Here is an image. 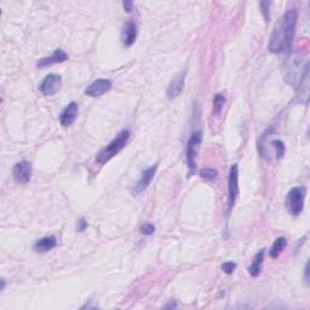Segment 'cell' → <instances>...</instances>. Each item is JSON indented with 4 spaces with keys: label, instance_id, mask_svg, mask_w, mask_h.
<instances>
[{
    "label": "cell",
    "instance_id": "6da1fadb",
    "mask_svg": "<svg viewBox=\"0 0 310 310\" xmlns=\"http://www.w3.org/2000/svg\"><path fill=\"white\" fill-rule=\"evenodd\" d=\"M298 11L297 9H288L278 20L269 39L268 49L272 54H285L290 52L296 33Z\"/></svg>",
    "mask_w": 310,
    "mask_h": 310
},
{
    "label": "cell",
    "instance_id": "7a4b0ae2",
    "mask_svg": "<svg viewBox=\"0 0 310 310\" xmlns=\"http://www.w3.org/2000/svg\"><path fill=\"white\" fill-rule=\"evenodd\" d=\"M309 73V61L305 55L293 54L285 61L284 76L285 82L292 86H298L302 79Z\"/></svg>",
    "mask_w": 310,
    "mask_h": 310
},
{
    "label": "cell",
    "instance_id": "3957f363",
    "mask_svg": "<svg viewBox=\"0 0 310 310\" xmlns=\"http://www.w3.org/2000/svg\"><path fill=\"white\" fill-rule=\"evenodd\" d=\"M130 136H131V133H130L129 130H122L109 144L105 145L103 149H101L100 153L96 155V161H97L98 164H101V165H103L107 161H109L111 158H114L117 154H119L120 151L125 148V145L128 144Z\"/></svg>",
    "mask_w": 310,
    "mask_h": 310
},
{
    "label": "cell",
    "instance_id": "277c9868",
    "mask_svg": "<svg viewBox=\"0 0 310 310\" xmlns=\"http://www.w3.org/2000/svg\"><path fill=\"white\" fill-rule=\"evenodd\" d=\"M305 200V188L294 187L288 191L285 199V206L287 212L292 216H299L304 209Z\"/></svg>",
    "mask_w": 310,
    "mask_h": 310
},
{
    "label": "cell",
    "instance_id": "5b68a950",
    "mask_svg": "<svg viewBox=\"0 0 310 310\" xmlns=\"http://www.w3.org/2000/svg\"><path fill=\"white\" fill-rule=\"evenodd\" d=\"M203 143V132L194 131L190 135L187 143V165L189 169V173H194L197 170V158L199 154L200 145Z\"/></svg>",
    "mask_w": 310,
    "mask_h": 310
},
{
    "label": "cell",
    "instance_id": "8992f818",
    "mask_svg": "<svg viewBox=\"0 0 310 310\" xmlns=\"http://www.w3.org/2000/svg\"><path fill=\"white\" fill-rule=\"evenodd\" d=\"M239 191H240V189H239V166L234 164L230 167L228 178V212H230L234 207Z\"/></svg>",
    "mask_w": 310,
    "mask_h": 310
},
{
    "label": "cell",
    "instance_id": "52a82bcc",
    "mask_svg": "<svg viewBox=\"0 0 310 310\" xmlns=\"http://www.w3.org/2000/svg\"><path fill=\"white\" fill-rule=\"evenodd\" d=\"M62 79L57 74H49L44 78L39 85V90L43 95L54 96L61 90Z\"/></svg>",
    "mask_w": 310,
    "mask_h": 310
},
{
    "label": "cell",
    "instance_id": "ba28073f",
    "mask_svg": "<svg viewBox=\"0 0 310 310\" xmlns=\"http://www.w3.org/2000/svg\"><path fill=\"white\" fill-rule=\"evenodd\" d=\"M157 170H158V164H154L153 166L148 167L147 170H144V171L142 172L141 178H139L138 181L133 184V187L131 189V193L133 195H137V194H141L142 191H144L145 189L148 188V185L150 184V182L153 181Z\"/></svg>",
    "mask_w": 310,
    "mask_h": 310
},
{
    "label": "cell",
    "instance_id": "9c48e42d",
    "mask_svg": "<svg viewBox=\"0 0 310 310\" xmlns=\"http://www.w3.org/2000/svg\"><path fill=\"white\" fill-rule=\"evenodd\" d=\"M15 181L20 184H27L32 178V165L28 161H21L14 166L12 170Z\"/></svg>",
    "mask_w": 310,
    "mask_h": 310
},
{
    "label": "cell",
    "instance_id": "30bf717a",
    "mask_svg": "<svg viewBox=\"0 0 310 310\" xmlns=\"http://www.w3.org/2000/svg\"><path fill=\"white\" fill-rule=\"evenodd\" d=\"M138 35V29H137V24H136L133 21L129 20L124 23L123 29H122V43L124 46L126 48H130L135 44L136 39H137Z\"/></svg>",
    "mask_w": 310,
    "mask_h": 310
},
{
    "label": "cell",
    "instance_id": "8fae6325",
    "mask_svg": "<svg viewBox=\"0 0 310 310\" xmlns=\"http://www.w3.org/2000/svg\"><path fill=\"white\" fill-rule=\"evenodd\" d=\"M110 88H111L110 80L98 79L86 88L85 95L89 96V97L97 98V97H101L102 95H104L105 92L109 91Z\"/></svg>",
    "mask_w": 310,
    "mask_h": 310
},
{
    "label": "cell",
    "instance_id": "7c38bea8",
    "mask_svg": "<svg viewBox=\"0 0 310 310\" xmlns=\"http://www.w3.org/2000/svg\"><path fill=\"white\" fill-rule=\"evenodd\" d=\"M184 84H185V72L178 73L177 75L172 79V82L170 83L169 88H167V97L170 100H173V98L178 97L181 95V92L184 89Z\"/></svg>",
    "mask_w": 310,
    "mask_h": 310
},
{
    "label": "cell",
    "instance_id": "4fadbf2b",
    "mask_svg": "<svg viewBox=\"0 0 310 310\" xmlns=\"http://www.w3.org/2000/svg\"><path fill=\"white\" fill-rule=\"evenodd\" d=\"M78 115V104L75 102H72L64 108L63 111L61 113L60 115V124L63 128H68L72 124L75 122Z\"/></svg>",
    "mask_w": 310,
    "mask_h": 310
},
{
    "label": "cell",
    "instance_id": "5bb4252c",
    "mask_svg": "<svg viewBox=\"0 0 310 310\" xmlns=\"http://www.w3.org/2000/svg\"><path fill=\"white\" fill-rule=\"evenodd\" d=\"M67 60H68V55L66 54V52H64L63 50H61V49H57V50L54 51V54H52L51 56H49V57H43L42 60L38 61L36 67L44 68V67L51 66V64L62 63V62H64Z\"/></svg>",
    "mask_w": 310,
    "mask_h": 310
},
{
    "label": "cell",
    "instance_id": "9a60e30c",
    "mask_svg": "<svg viewBox=\"0 0 310 310\" xmlns=\"http://www.w3.org/2000/svg\"><path fill=\"white\" fill-rule=\"evenodd\" d=\"M57 246V240L55 237H45L34 244V251L38 253H46Z\"/></svg>",
    "mask_w": 310,
    "mask_h": 310
},
{
    "label": "cell",
    "instance_id": "2e32d148",
    "mask_svg": "<svg viewBox=\"0 0 310 310\" xmlns=\"http://www.w3.org/2000/svg\"><path fill=\"white\" fill-rule=\"evenodd\" d=\"M297 98L300 103L308 104L309 102V73L303 78L302 82L297 86Z\"/></svg>",
    "mask_w": 310,
    "mask_h": 310
},
{
    "label": "cell",
    "instance_id": "e0dca14e",
    "mask_svg": "<svg viewBox=\"0 0 310 310\" xmlns=\"http://www.w3.org/2000/svg\"><path fill=\"white\" fill-rule=\"evenodd\" d=\"M263 259H264V250H260L256 253V256L253 257L252 263H251L249 266V274L251 277L257 278L260 274V272H262Z\"/></svg>",
    "mask_w": 310,
    "mask_h": 310
},
{
    "label": "cell",
    "instance_id": "ac0fdd59",
    "mask_svg": "<svg viewBox=\"0 0 310 310\" xmlns=\"http://www.w3.org/2000/svg\"><path fill=\"white\" fill-rule=\"evenodd\" d=\"M286 246H287L286 238H284V237L278 238L277 240L274 241V244H273V246L270 247L269 256H270L272 258H278V257L281 255V252L286 249Z\"/></svg>",
    "mask_w": 310,
    "mask_h": 310
},
{
    "label": "cell",
    "instance_id": "d6986e66",
    "mask_svg": "<svg viewBox=\"0 0 310 310\" xmlns=\"http://www.w3.org/2000/svg\"><path fill=\"white\" fill-rule=\"evenodd\" d=\"M225 103V98L222 94H217L213 97V113L219 114L223 109V105Z\"/></svg>",
    "mask_w": 310,
    "mask_h": 310
},
{
    "label": "cell",
    "instance_id": "ffe728a7",
    "mask_svg": "<svg viewBox=\"0 0 310 310\" xmlns=\"http://www.w3.org/2000/svg\"><path fill=\"white\" fill-rule=\"evenodd\" d=\"M200 176H201V178L212 182V181H216L217 177H218V172L213 169H204L200 171Z\"/></svg>",
    "mask_w": 310,
    "mask_h": 310
},
{
    "label": "cell",
    "instance_id": "44dd1931",
    "mask_svg": "<svg viewBox=\"0 0 310 310\" xmlns=\"http://www.w3.org/2000/svg\"><path fill=\"white\" fill-rule=\"evenodd\" d=\"M139 231H141V234L149 237V235H151L155 231V227L151 223H144V224H142L141 228H139Z\"/></svg>",
    "mask_w": 310,
    "mask_h": 310
},
{
    "label": "cell",
    "instance_id": "7402d4cb",
    "mask_svg": "<svg viewBox=\"0 0 310 310\" xmlns=\"http://www.w3.org/2000/svg\"><path fill=\"white\" fill-rule=\"evenodd\" d=\"M260 9H262V14L264 16L265 22H269V6L272 5L270 2H262L259 3Z\"/></svg>",
    "mask_w": 310,
    "mask_h": 310
},
{
    "label": "cell",
    "instance_id": "603a6c76",
    "mask_svg": "<svg viewBox=\"0 0 310 310\" xmlns=\"http://www.w3.org/2000/svg\"><path fill=\"white\" fill-rule=\"evenodd\" d=\"M222 269L225 274L230 275L235 272V269H237V264H235L234 262H225L222 264Z\"/></svg>",
    "mask_w": 310,
    "mask_h": 310
},
{
    "label": "cell",
    "instance_id": "cb8c5ba5",
    "mask_svg": "<svg viewBox=\"0 0 310 310\" xmlns=\"http://www.w3.org/2000/svg\"><path fill=\"white\" fill-rule=\"evenodd\" d=\"M86 228H88V222H86V219L84 218V217H82V218H79V221H78V231H84Z\"/></svg>",
    "mask_w": 310,
    "mask_h": 310
},
{
    "label": "cell",
    "instance_id": "d4e9b609",
    "mask_svg": "<svg viewBox=\"0 0 310 310\" xmlns=\"http://www.w3.org/2000/svg\"><path fill=\"white\" fill-rule=\"evenodd\" d=\"M123 5H124V9H125V11L130 12V11L132 10L133 3H132V2H124V3H123Z\"/></svg>",
    "mask_w": 310,
    "mask_h": 310
},
{
    "label": "cell",
    "instance_id": "484cf974",
    "mask_svg": "<svg viewBox=\"0 0 310 310\" xmlns=\"http://www.w3.org/2000/svg\"><path fill=\"white\" fill-rule=\"evenodd\" d=\"M305 283H309V263H306L305 264Z\"/></svg>",
    "mask_w": 310,
    "mask_h": 310
},
{
    "label": "cell",
    "instance_id": "4316f807",
    "mask_svg": "<svg viewBox=\"0 0 310 310\" xmlns=\"http://www.w3.org/2000/svg\"><path fill=\"white\" fill-rule=\"evenodd\" d=\"M5 288V279H2V290Z\"/></svg>",
    "mask_w": 310,
    "mask_h": 310
}]
</instances>
